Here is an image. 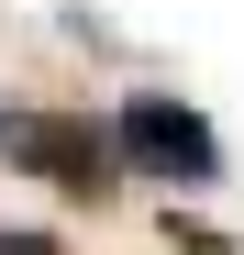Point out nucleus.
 Listing matches in <instances>:
<instances>
[{"instance_id":"1","label":"nucleus","mask_w":244,"mask_h":255,"mask_svg":"<svg viewBox=\"0 0 244 255\" xmlns=\"http://www.w3.org/2000/svg\"><path fill=\"white\" fill-rule=\"evenodd\" d=\"M0 155L22 178L67 189V200H111L122 189V133L89 122V111H0Z\"/></svg>"},{"instance_id":"2","label":"nucleus","mask_w":244,"mask_h":255,"mask_svg":"<svg viewBox=\"0 0 244 255\" xmlns=\"http://www.w3.org/2000/svg\"><path fill=\"white\" fill-rule=\"evenodd\" d=\"M111 133H122V166H144V178H167V189H211V178H222V133H211L189 100H167V89L122 100Z\"/></svg>"},{"instance_id":"3","label":"nucleus","mask_w":244,"mask_h":255,"mask_svg":"<svg viewBox=\"0 0 244 255\" xmlns=\"http://www.w3.org/2000/svg\"><path fill=\"white\" fill-rule=\"evenodd\" d=\"M167 244H178V255H222V233H200V222H189V233L167 222Z\"/></svg>"},{"instance_id":"4","label":"nucleus","mask_w":244,"mask_h":255,"mask_svg":"<svg viewBox=\"0 0 244 255\" xmlns=\"http://www.w3.org/2000/svg\"><path fill=\"white\" fill-rule=\"evenodd\" d=\"M0 255H56V244L45 233H0Z\"/></svg>"}]
</instances>
